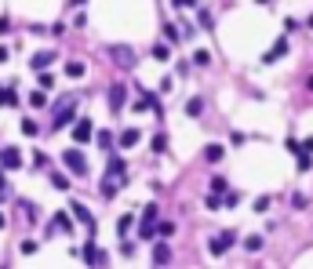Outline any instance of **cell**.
I'll return each mask as SVG.
<instances>
[{
    "label": "cell",
    "mask_w": 313,
    "mask_h": 269,
    "mask_svg": "<svg viewBox=\"0 0 313 269\" xmlns=\"http://www.w3.org/2000/svg\"><path fill=\"white\" fill-rule=\"evenodd\" d=\"M124 182H128V164H124L121 157H113L109 168H106V178H102V197L113 200V197L124 189Z\"/></svg>",
    "instance_id": "cell-1"
},
{
    "label": "cell",
    "mask_w": 313,
    "mask_h": 269,
    "mask_svg": "<svg viewBox=\"0 0 313 269\" xmlns=\"http://www.w3.org/2000/svg\"><path fill=\"white\" fill-rule=\"evenodd\" d=\"M76 117V95H69V98H62L58 106H55V117H51V128L58 131V128H66L69 120Z\"/></svg>",
    "instance_id": "cell-2"
},
{
    "label": "cell",
    "mask_w": 313,
    "mask_h": 269,
    "mask_svg": "<svg viewBox=\"0 0 313 269\" xmlns=\"http://www.w3.org/2000/svg\"><path fill=\"white\" fill-rule=\"evenodd\" d=\"M62 164H66L76 178H88V157H84L81 149H66V153H62Z\"/></svg>",
    "instance_id": "cell-3"
},
{
    "label": "cell",
    "mask_w": 313,
    "mask_h": 269,
    "mask_svg": "<svg viewBox=\"0 0 313 269\" xmlns=\"http://www.w3.org/2000/svg\"><path fill=\"white\" fill-rule=\"evenodd\" d=\"M233 244H237V233H233V229H222V233H215V237L208 240V251H211V255H226Z\"/></svg>",
    "instance_id": "cell-4"
},
{
    "label": "cell",
    "mask_w": 313,
    "mask_h": 269,
    "mask_svg": "<svg viewBox=\"0 0 313 269\" xmlns=\"http://www.w3.org/2000/svg\"><path fill=\"white\" fill-rule=\"evenodd\" d=\"M109 62L121 66V69H131V66H135V51H131L128 44H113V48H109Z\"/></svg>",
    "instance_id": "cell-5"
},
{
    "label": "cell",
    "mask_w": 313,
    "mask_h": 269,
    "mask_svg": "<svg viewBox=\"0 0 313 269\" xmlns=\"http://www.w3.org/2000/svg\"><path fill=\"white\" fill-rule=\"evenodd\" d=\"M142 109L156 113V117H161V113H164V109H161V98H156L153 91H142V88H139V102H135V113H142Z\"/></svg>",
    "instance_id": "cell-6"
},
{
    "label": "cell",
    "mask_w": 313,
    "mask_h": 269,
    "mask_svg": "<svg viewBox=\"0 0 313 269\" xmlns=\"http://www.w3.org/2000/svg\"><path fill=\"white\" fill-rule=\"evenodd\" d=\"M0 164H4L8 171H18L22 168V153L15 146H4V149H0Z\"/></svg>",
    "instance_id": "cell-7"
},
{
    "label": "cell",
    "mask_w": 313,
    "mask_h": 269,
    "mask_svg": "<svg viewBox=\"0 0 313 269\" xmlns=\"http://www.w3.org/2000/svg\"><path fill=\"white\" fill-rule=\"evenodd\" d=\"M91 135H95V128H91V120H88V117L73 124V142H76V146H84V142H91Z\"/></svg>",
    "instance_id": "cell-8"
},
{
    "label": "cell",
    "mask_w": 313,
    "mask_h": 269,
    "mask_svg": "<svg viewBox=\"0 0 313 269\" xmlns=\"http://www.w3.org/2000/svg\"><path fill=\"white\" fill-rule=\"evenodd\" d=\"M76 255H81L88 265H106V251H102V247H95V244H88L84 251H76Z\"/></svg>",
    "instance_id": "cell-9"
},
{
    "label": "cell",
    "mask_w": 313,
    "mask_h": 269,
    "mask_svg": "<svg viewBox=\"0 0 313 269\" xmlns=\"http://www.w3.org/2000/svg\"><path fill=\"white\" fill-rule=\"evenodd\" d=\"M284 55H288V36H281V40L262 55V62H277V58H284Z\"/></svg>",
    "instance_id": "cell-10"
},
{
    "label": "cell",
    "mask_w": 313,
    "mask_h": 269,
    "mask_svg": "<svg viewBox=\"0 0 313 269\" xmlns=\"http://www.w3.org/2000/svg\"><path fill=\"white\" fill-rule=\"evenodd\" d=\"M124 98H128L124 84H113V88H109V109H113V113H116V109H124Z\"/></svg>",
    "instance_id": "cell-11"
},
{
    "label": "cell",
    "mask_w": 313,
    "mask_h": 269,
    "mask_svg": "<svg viewBox=\"0 0 313 269\" xmlns=\"http://www.w3.org/2000/svg\"><path fill=\"white\" fill-rule=\"evenodd\" d=\"M69 211H73V215H76V218H81V222H84V225L91 229V233H95V218H91V211H88L84 204H76V200H73V204H69Z\"/></svg>",
    "instance_id": "cell-12"
},
{
    "label": "cell",
    "mask_w": 313,
    "mask_h": 269,
    "mask_svg": "<svg viewBox=\"0 0 313 269\" xmlns=\"http://www.w3.org/2000/svg\"><path fill=\"white\" fill-rule=\"evenodd\" d=\"M168 262H171V247L161 240V244L153 247V265H168Z\"/></svg>",
    "instance_id": "cell-13"
},
{
    "label": "cell",
    "mask_w": 313,
    "mask_h": 269,
    "mask_svg": "<svg viewBox=\"0 0 313 269\" xmlns=\"http://www.w3.org/2000/svg\"><path fill=\"white\" fill-rule=\"evenodd\" d=\"M51 62H55V51H36V55L29 58V66H33V69H48Z\"/></svg>",
    "instance_id": "cell-14"
},
{
    "label": "cell",
    "mask_w": 313,
    "mask_h": 269,
    "mask_svg": "<svg viewBox=\"0 0 313 269\" xmlns=\"http://www.w3.org/2000/svg\"><path fill=\"white\" fill-rule=\"evenodd\" d=\"M51 229H58V233H73L69 215H66V211H58V215H55V222H51Z\"/></svg>",
    "instance_id": "cell-15"
},
{
    "label": "cell",
    "mask_w": 313,
    "mask_h": 269,
    "mask_svg": "<svg viewBox=\"0 0 313 269\" xmlns=\"http://www.w3.org/2000/svg\"><path fill=\"white\" fill-rule=\"evenodd\" d=\"M222 153H226V149L211 142V146H204V160H208V164H219V160H222Z\"/></svg>",
    "instance_id": "cell-16"
},
{
    "label": "cell",
    "mask_w": 313,
    "mask_h": 269,
    "mask_svg": "<svg viewBox=\"0 0 313 269\" xmlns=\"http://www.w3.org/2000/svg\"><path fill=\"white\" fill-rule=\"evenodd\" d=\"M156 237V222H146L142 218V225H139V240H153Z\"/></svg>",
    "instance_id": "cell-17"
},
{
    "label": "cell",
    "mask_w": 313,
    "mask_h": 269,
    "mask_svg": "<svg viewBox=\"0 0 313 269\" xmlns=\"http://www.w3.org/2000/svg\"><path fill=\"white\" fill-rule=\"evenodd\" d=\"M139 138H142V135H139L135 128H128V131L121 135V146H124V149H131V146H139Z\"/></svg>",
    "instance_id": "cell-18"
},
{
    "label": "cell",
    "mask_w": 313,
    "mask_h": 269,
    "mask_svg": "<svg viewBox=\"0 0 313 269\" xmlns=\"http://www.w3.org/2000/svg\"><path fill=\"white\" fill-rule=\"evenodd\" d=\"M29 106H36V109H44V106H48V91H44V88H36V91L29 95Z\"/></svg>",
    "instance_id": "cell-19"
},
{
    "label": "cell",
    "mask_w": 313,
    "mask_h": 269,
    "mask_svg": "<svg viewBox=\"0 0 313 269\" xmlns=\"http://www.w3.org/2000/svg\"><path fill=\"white\" fill-rule=\"evenodd\" d=\"M186 113H189V117H201V113H204V98H189Z\"/></svg>",
    "instance_id": "cell-20"
},
{
    "label": "cell",
    "mask_w": 313,
    "mask_h": 269,
    "mask_svg": "<svg viewBox=\"0 0 313 269\" xmlns=\"http://www.w3.org/2000/svg\"><path fill=\"white\" fill-rule=\"evenodd\" d=\"M153 58H156V62H168V58H171V48H168V44H156V48H153Z\"/></svg>",
    "instance_id": "cell-21"
},
{
    "label": "cell",
    "mask_w": 313,
    "mask_h": 269,
    "mask_svg": "<svg viewBox=\"0 0 313 269\" xmlns=\"http://www.w3.org/2000/svg\"><path fill=\"white\" fill-rule=\"evenodd\" d=\"M66 76H73V80L84 76V62H66Z\"/></svg>",
    "instance_id": "cell-22"
},
{
    "label": "cell",
    "mask_w": 313,
    "mask_h": 269,
    "mask_svg": "<svg viewBox=\"0 0 313 269\" xmlns=\"http://www.w3.org/2000/svg\"><path fill=\"white\" fill-rule=\"evenodd\" d=\"M171 233H175V225H171V222H156V237H161V240H168Z\"/></svg>",
    "instance_id": "cell-23"
},
{
    "label": "cell",
    "mask_w": 313,
    "mask_h": 269,
    "mask_svg": "<svg viewBox=\"0 0 313 269\" xmlns=\"http://www.w3.org/2000/svg\"><path fill=\"white\" fill-rule=\"evenodd\" d=\"M153 153H168V135H153Z\"/></svg>",
    "instance_id": "cell-24"
},
{
    "label": "cell",
    "mask_w": 313,
    "mask_h": 269,
    "mask_svg": "<svg viewBox=\"0 0 313 269\" xmlns=\"http://www.w3.org/2000/svg\"><path fill=\"white\" fill-rule=\"evenodd\" d=\"M0 106H18V95H15V88H8L4 95H0Z\"/></svg>",
    "instance_id": "cell-25"
},
{
    "label": "cell",
    "mask_w": 313,
    "mask_h": 269,
    "mask_svg": "<svg viewBox=\"0 0 313 269\" xmlns=\"http://www.w3.org/2000/svg\"><path fill=\"white\" fill-rule=\"evenodd\" d=\"M244 251H251V255L262 251V237H248V240H244Z\"/></svg>",
    "instance_id": "cell-26"
},
{
    "label": "cell",
    "mask_w": 313,
    "mask_h": 269,
    "mask_svg": "<svg viewBox=\"0 0 313 269\" xmlns=\"http://www.w3.org/2000/svg\"><path fill=\"white\" fill-rule=\"evenodd\" d=\"M128 229H131V215H124L121 222H116V233H121V237H128Z\"/></svg>",
    "instance_id": "cell-27"
},
{
    "label": "cell",
    "mask_w": 313,
    "mask_h": 269,
    "mask_svg": "<svg viewBox=\"0 0 313 269\" xmlns=\"http://www.w3.org/2000/svg\"><path fill=\"white\" fill-rule=\"evenodd\" d=\"M193 62H197V66H208V62H211V55L201 48V51H193Z\"/></svg>",
    "instance_id": "cell-28"
},
{
    "label": "cell",
    "mask_w": 313,
    "mask_h": 269,
    "mask_svg": "<svg viewBox=\"0 0 313 269\" xmlns=\"http://www.w3.org/2000/svg\"><path fill=\"white\" fill-rule=\"evenodd\" d=\"M197 22H201V26H204V29H211V26H215V22H211V15H208V11H204V8H201V11H197Z\"/></svg>",
    "instance_id": "cell-29"
},
{
    "label": "cell",
    "mask_w": 313,
    "mask_h": 269,
    "mask_svg": "<svg viewBox=\"0 0 313 269\" xmlns=\"http://www.w3.org/2000/svg\"><path fill=\"white\" fill-rule=\"evenodd\" d=\"M51 185H55V189H66V185H69V178H66V175H58V171H55V175H51Z\"/></svg>",
    "instance_id": "cell-30"
},
{
    "label": "cell",
    "mask_w": 313,
    "mask_h": 269,
    "mask_svg": "<svg viewBox=\"0 0 313 269\" xmlns=\"http://www.w3.org/2000/svg\"><path fill=\"white\" fill-rule=\"evenodd\" d=\"M41 88H44V91L55 88V76H51V73H41Z\"/></svg>",
    "instance_id": "cell-31"
},
{
    "label": "cell",
    "mask_w": 313,
    "mask_h": 269,
    "mask_svg": "<svg viewBox=\"0 0 313 269\" xmlns=\"http://www.w3.org/2000/svg\"><path fill=\"white\" fill-rule=\"evenodd\" d=\"M237 204H241L237 193H226V197H222V208H237Z\"/></svg>",
    "instance_id": "cell-32"
},
{
    "label": "cell",
    "mask_w": 313,
    "mask_h": 269,
    "mask_svg": "<svg viewBox=\"0 0 313 269\" xmlns=\"http://www.w3.org/2000/svg\"><path fill=\"white\" fill-rule=\"evenodd\" d=\"M313 160H309V153H299V171H309Z\"/></svg>",
    "instance_id": "cell-33"
},
{
    "label": "cell",
    "mask_w": 313,
    "mask_h": 269,
    "mask_svg": "<svg viewBox=\"0 0 313 269\" xmlns=\"http://www.w3.org/2000/svg\"><path fill=\"white\" fill-rule=\"evenodd\" d=\"M211 189H215V193H226V178L215 175V178H211Z\"/></svg>",
    "instance_id": "cell-34"
},
{
    "label": "cell",
    "mask_w": 313,
    "mask_h": 269,
    "mask_svg": "<svg viewBox=\"0 0 313 269\" xmlns=\"http://www.w3.org/2000/svg\"><path fill=\"white\" fill-rule=\"evenodd\" d=\"M164 36H168V40H171V44H175V40H179V29H175V26H171V22H168V26H164Z\"/></svg>",
    "instance_id": "cell-35"
},
{
    "label": "cell",
    "mask_w": 313,
    "mask_h": 269,
    "mask_svg": "<svg viewBox=\"0 0 313 269\" xmlns=\"http://www.w3.org/2000/svg\"><path fill=\"white\" fill-rule=\"evenodd\" d=\"M22 135H36V120H22Z\"/></svg>",
    "instance_id": "cell-36"
},
{
    "label": "cell",
    "mask_w": 313,
    "mask_h": 269,
    "mask_svg": "<svg viewBox=\"0 0 313 269\" xmlns=\"http://www.w3.org/2000/svg\"><path fill=\"white\" fill-rule=\"evenodd\" d=\"M109 138H113V135H109V131H99V146H102V149H109V146H113V142H109Z\"/></svg>",
    "instance_id": "cell-37"
},
{
    "label": "cell",
    "mask_w": 313,
    "mask_h": 269,
    "mask_svg": "<svg viewBox=\"0 0 313 269\" xmlns=\"http://www.w3.org/2000/svg\"><path fill=\"white\" fill-rule=\"evenodd\" d=\"M204 204H208V211H219V208H222V197H208Z\"/></svg>",
    "instance_id": "cell-38"
},
{
    "label": "cell",
    "mask_w": 313,
    "mask_h": 269,
    "mask_svg": "<svg viewBox=\"0 0 313 269\" xmlns=\"http://www.w3.org/2000/svg\"><path fill=\"white\" fill-rule=\"evenodd\" d=\"M142 218H146V222H153V218H156V204H146V211H142Z\"/></svg>",
    "instance_id": "cell-39"
},
{
    "label": "cell",
    "mask_w": 313,
    "mask_h": 269,
    "mask_svg": "<svg viewBox=\"0 0 313 269\" xmlns=\"http://www.w3.org/2000/svg\"><path fill=\"white\" fill-rule=\"evenodd\" d=\"M284 149H288V153H299V149H302V146H299V142H295V138H284Z\"/></svg>",
    "instance_id": "cell-40"
},
{
    "label": "cell",
    "mask_w": 313,
    "mask_h": 269,
    "mask_svg": "<svg viewBox=\"0 0 313 269\" xmlns=\"http://www.w3.org/2000/svg\"><path fill=\"white\" fill-rule=\"evenodd\" d=\"M36 251V240H22V255H33Z\"/></svg>",
    "instance_id": "cell-41"
},
{
    "label": "cell",
    "mask_w": 313,
    "mask_h": 269,
    "mask_svg": "<svg viewBox=\"0 0 313 269\" xmlns=\"http://www.w3.org/2000/svg\"><path fill=\"white\" fill-rule=\"evenodd\" d=\"M299 146H302V149H299V153H313V135H309V138H302V142H299Z\"/></svg>",
    "instance_id": "cell-42"
},
{
    "label": "cell",
    "mask_w": 313,
    "mask_h": 269,
    "mask_svg": "<svg viewBox=\"0 0 313 269\" xmlns=\"http://www.w3.org/2000/svg\"><path fill=\"white\" fill-rule=\"evenodd\" d=\"M175 8H197V0H171Z\"/></svg>",
    "instance_id": "cell-43"
},
{
    "label": "cell",
    "mask_w": 313,
    "mask_h": 269,
    "mask_svg": "<svg viewBox=\"0 0 313 269\" xmlns=\"http://www.w3.org/2000/svg\"><path fill=\"white\" fill-rule=\"evenodd\" d=\"M8 29H11V22H8V18H0V36H4Z\"/></svg>",
    "instance_id": "cell-44"
},
{
    "label": "cell",
    "mask_w": 313,
    "mask_h": 269,
    "mask_svg": "<svg viewBox=\"0 0 313 269\" xmlns=\"http://www.w3.org/2000/svg\"><path fill=\"white\" fill-rule=\"evenodd\" d=\"M0 62H8V48L4 44H0Z\"/></svg>",
    "instance_id": "cell-45"
},
{
    "label": "cell",
    "mask_w": 313,
    "mask_h": 269,
    "mask_svg": "<svg viewBox=\"0 0 313 269\" xmlns=\"http://www.w3.org/2000/svg\"><path fill=\"white\" fill-rule=\"evenodd\" d=\"M306 88H309V91H313V76H309V80H306Z\"/></svg>",
    "instance_id": "cell-46"
},
{
    "label": "cell",
    "mask_w": 313,
    "mask_h": 269,
    "mask_svg": "<svg viewBox=\"0 0 313 269\" xmlns=\"http://www.w3.org/2000/svg\"><path fill=\"white\" fill-rule=\"evenodd\" d=\"M306 26H309V29H313V15H309V18H306Z\"/></svg>",
    "instance_id": "cell-47"
},
{
    "label": "cell",
    "mask_w": 313,
    "mask_h": 269,
    "mask_svg": "<svg viewBox=\"0 0 313 269\" xmlns=\"http://www.w3.org/2000/svg\"><path fill=\"white\" fill-rule=\"evenodd\" d=\"M69 4H84V0H69Z\"/></svg>",
    "instance_id": "cell-48"
},
{
    "label": "cell",
    "mask_w": 313,
    "mask_h": 269,
    "mask_svg": "<svg viewBox=\"0 0 313 269\" xmlns=\"http://www.w3.org/2000/svg\"><path fill=\"white\" fill-rule=\"evenodd\" d=\"M255 4H269V0H255Z\"/></svg>",
    "instance_id": "cell-49"
},
{
    "label": "cell",
    "mask_w": 313,
    "mask_h": 269,
    "mask_svg": "<svg viewBox=\"0 0 313 269\" xmlns=\"http://www.w3.org/2000/svg\"><path fill=\"white\" fill-rule=\"evenodd\" d=\"M0 95H4V88H0Z\"/></svg>",
    "instance_id": "cell-50"
}]
</instances>
